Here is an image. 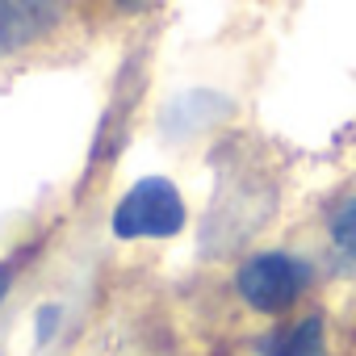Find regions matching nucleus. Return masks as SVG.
<instances>
[{"mask_svg":"<svg viewBox=\"0 0 356 356\" xmlns=\"http://www.w3.org/2000/svg\"><path fill=\"white\" fill-rule=\"evenodd\" d=\"M181 227H185V202L163 176L138 181L113 210L118 239H172Z\"/></svg>","mask_w":356,"mask_h":356,"instance_id":"f257e3e1","label":"nucleus"},{"mask_svg":"<svg viewBox=\"0 0 356 356\" xmlns=\"http://www.w3.org/2000/svg\"><path fill=\"white\" fill-rule=\"evenodd\" d=\"M310 285V268L289 256V252H264V256H252L239 277H235V289L239 298L252 306V310H264V314H281L289 310L302 289Z\"/></svg>","mask_w":356,"mask_h":356,"instance_id":"f03ea898","label":"nucleus"},{"mask_svg":"<svg viewBox=\"0 0 356 356\" xmlns=\"http://www.w3.org/2000/svg\"><path fill=\"white\" fill-rule=\"evenodd\" d=\"M67 9V0H0V59L47 38Z\"/></svg>","mask_w":356,"mask_h":356,"instance_id":"7ed1b4c3","label":"nucleus"},{"mask_svg":"<svg viewBox=\"0 0 356 356\" xmlns=\"http://www.w3.org/2000/svg\"><path fill=\"white\" fill-rule=\"evenodd\" d=\"M264 356H327V343H323V318L310 314L302 323H293L289 331H277L260 343Z\"/></svg>","mask_w":356,"mask_h":356,"instance_id":"20e7f679","label":"nucleus"},{"mask_svg":"<svg viewBox=\"0 0 356 356\" xmlns=\"http://www.w3.org/2000/svg\"><path fill=\"white\" fill-rule=\"evenodd\" d=\"M331 252L339 268H356V197L331 218Z\"/></svg>","mask_w":356,"mask_h":356,"instance_id":"39448f33","label":"nucleus"},{"mask_svg":"<svg viewBox=\"0 0 356 356\" xmlns=\"http://www.w3.org/2000/svg\"><path fill=\"white\" fill-rule=\"evenodd\" d=\"M55 327H59V306H42L38 310V343H47Z\"/></svg>","mask_w":356,"mask_h":356,"instance_id":"423d86ee","label":"nucleus"},{"mask_svg":"<svg viewBox=\"0 0 356 356\" xmlns=\"http://www.w3.org/2000/svg\"><path fill=\"white\" fill-rule=\"evenodd\" d=\"M9 285H13V268H9V264H0V302H5Z\"/></svg>","mask_w":356,"mask_h":356,"instance_id":"0eeeda50","label":"nucleus"},{"mask_svg":"<svg viewBox=\"0 0 356 356\" xmlns=\"http://www.w3.org/2000/svg\"><path fill=\"white\" fill-rule=\"evenodd\" d=\"M118 5H126V9H143V0H118Z\"/></svg>","mask_w":356,"mask_h":356,"instance_id":"6e6552de","label":"nucleus"}]
</instances>
